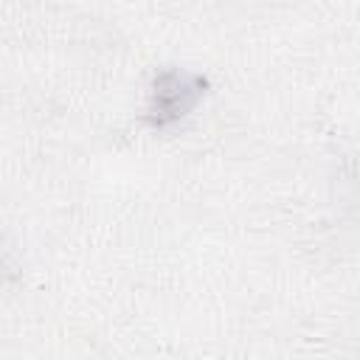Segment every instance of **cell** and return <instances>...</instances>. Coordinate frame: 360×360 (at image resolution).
Wrapping results in <instances>:
<instances>
[{"mask_svg":"<svg viewBox=\"0 0 360 360\" xmlns=\"http://www.w3.org/2000/svg\"><path fill=\"white\" fill-rule=\"evenodd\" d=\"M205 87H208V82L200 73H191L183 68L160 70L149 90L146 121L158 129L177 124L197 107V101L205 96Z\"/></svg>","mask_w":360,"mask_h":360,"instance_id":"1","label":"cell"}]
</instances>
